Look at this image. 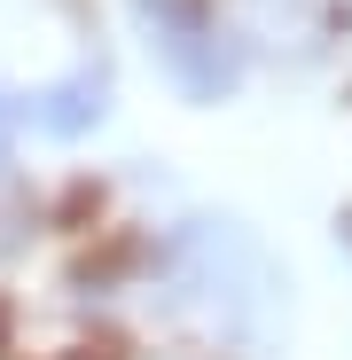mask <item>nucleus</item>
Returning a JSON list of instances; mask_svg holds the SVG:
<instances>
[{"label":"nucleus","mask_w":352,"mask_h":360,"mask_svg":"<svg viewBox=\"0 0 352 360\" xmlns=\"http://www.w3.org/2000/svg\"><path fill=\"white\" fill-rule=\"evenodd\" d=\"M149 314L204 360H274L289 337V266L235 212H181L149 235Z\"/></svg>","instance_id":"nucleus-1"},{"label":"nucleus","mask_w":352,"mask_h":360,"mask_svg":"<svg viewBox=\"0 0 352 360\" xmlns=\"http://www.w3.org/2000/svg\"><path fill=\"white\" fill-rule=\"evenodd\" d=\"M149 63L164 71V86L188 110H219L235 86H243V39L219 24L211 0H126Z\"/></svg>","instance_id":"nucleus-2"},{"label":"nucleus","mask_w":352,"mask_h":360,"mask_svg":"<svg viewBox=\"0 0 352 360\" xmlns=\"http://www.w3.org/2000/svg\"><path fill=\"white\" fill-rule=\"evenodd\" d=\"M8 94H16V141H47V149L94 141L117 110V79H110L102 55H86V63L55 71L39 86H8Z\"/></svg>","instance_id":"nucleus-3"}]
</instances>
